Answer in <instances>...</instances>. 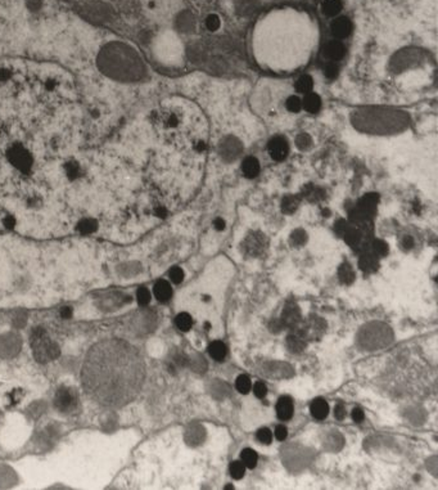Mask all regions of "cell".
<instances>
[{"label":"cell","instance_id":"cell-29","mask_svg":"<svg viewBox=\"0 0 438 490\" xmlns=\"http://www.w3.org/2000/svg\"><path fill=\"white\" fill-rule=\"evenodd\" d=\"M285 106H287L288 111L294 112V114H296V112H299L302 110V101L299 100L298 96L292 95L287 100V102H285Z\"/></svg>","mask_w":438,"mask_h":490},{"label":"cell","instance_id":"cell-19","mask_svg":"<svg viewBox=\"0 0 438 490\" xmlns=\"http://www.w3.org/2000/svg\"><path fill=\"white\" fill-rule=\"evenodd\" d=\"M208 353H209V355L212 356V358L215 359V360H217V362H221V360H224V359H225V356H227L228 349H227V346H225V344H224V342L215 341V342H212V344L209 345Z\"/></svg>","mask_w":438,"mask_h":490},{"label":"cell","instance_id":"cell-7","mask_svg":"<svg viewBox=\"0 0 438 490\" xmlns=\"http://www.w3.org/2000/svg\"><path fill=\"white\" fill-rule=\"evenodd\" d=\"M267 151L273 160L283 161L289 153V144L284 137H274L267 143Z\"/></svg>","mask_w":438,"mask_h":490},{"label":"cell","instance_id":"cell-20","mask_svg":"<svg viewBox=\"0 0 438 490\" xmlns=\"http://www.w3.org/2000/svg\"><path fill=\"white\" fill-rule=\"evenodd\" d=\"M359 265H360L361 270L366 271V273H373V271L378 270V266H379L378 265L377 256H375L374 254L373 255L368 254V255H364V256H361Z\"/></svg>","mask_w":438,"mask_h":490},{"label":"cell","instance_id":"cell-42","mask_svg":"<svg viewBox=\"0 0 438 490\" xmlns=\"http://www.w3.org/2000/svg\"><path fill=\"white\" fill-rule=\"evenodd\" d=\"M364 418H365V415H364L363 409L355 408L354 411H352V420H354L355 422H361Z\"/></svg>","mask_w":438,"mask_h":490},{"label":"cell","instance_id":"cell-15","mask_svg":"<svg viewBox=\"0 0 438 490\" xmlns=\"http://www.w3.org/2000/svg\"><path fill=\"white\" fill-rule=\"evenodd\" d=\"M154 296L157 298V300L161 301V303H166L171 299L172 296V288L170 286V283L166 282V280H158V282L154 284Z\"/></svg>","mask_w":438,"mask_h":490},{"label":"cell","instance_id":"cell-32","mask_svg":"<svg viewBox=\"0 0 438 490\" xmlns=\"http://www.w3.org/2000/svg\"><path fill=\"white\" fill-rule=\"evenodd\" d=\"M137 298H138V303H139L142 307H145V305H148L149 301H151V292L148 291V288L142 287V288L138 289Z\"/></svg>","mask_w":438,"mask_h":490},{"label":"cell","instance_id":"cell-35","mask_svg":"<svg viewBox=\"0 0 438 490\" xmlns=\"http://www.w3.org/2000/svg\"><path fill=\"white\" fill-rule=\"evenodd\" d=\"M338 71H340V68H338V66H337L334 62H331V63H328L324 68L325 76H326V77H329V79H334V77H337V75H338Z\"/></svg>","mask_w":438,"mask_h":490},{"label":"cell","instance_id":"cell-44","mask_svg":"<svg viewBox=\"0 0 438 490\" xmlns=\"http://www.w3.org/2000/svg\"><path fill=\"white\" fill-rule=\"evenodd\" d=\"M213 225H215V228L217 229V231H224V229H225V222H224L221 218H217V219L213 222Z\"/></svg>","mask_w":438,"mask_h":490},{"label":"cell","instance_id":"cell-6","mask_svg":"<svg viewBox=\"0 0 438 490\" xmlns=\"http://www.w3.org/2000/svg\"><path fill=\"white\" fill-rule=\"evenodd\" d=\"M77 402L78 397L75 388L67 387V386L59 388L54 395V407L61 413H70L75 411Z\"/></svg>","mask_w":438,"mask_h":490},{"label":"cell","instance_id":"cell-41","mask_svg":"<svg viewBox=\"0 0 438 490\" xmlns=\"http://www.w3.org/2000/svg\"><path fill=\"white\" fill-rule=\"evenodd\" d=\"M334 416H336L337 420H343L346 417V409L343 407V404H338L334 408Z\"/></svg>","mask_w":438,"mask_h":490},{"label":"cell","instance_id":"cell-21","mask_svg":"<svg viewBox=\"0 0 438 490\" xmlns=\"http://www.w3.org/2000/svg\"><path fill=\"white\" fill-rule=\"evenodd\" d=\"M204 439V429L200 425H194L190 427V430L186 434V440L189 444H199Z\"/></svg>","mask_w":438,"mask_h":490},{"label":"cell","instance_id":"cell-13","mask_svg":"<svg viewBox=\"0 0 438 490\" xmlns=\"http://www.w3.org/2000/svg\"><path fill=\"white\" fill-rule=\"evenodd\" d=\"M242 171L243 175L248 179L256 178L260 174V162L256 157H247L242 162Z\"/></svg>","mask_w":438,"mask_h":490},{"label":"cell","instance_id":"cell-33","mask_svg":"<svg viewBox=\"0 0 438 490\" xmlns=\"http://www.w3.org/2000/svg\"><path fill=\"white\" fill-rule=\"evenodd\" d=\"M168 275H170V278H171L172 282L176 283V284H179V283L183 282V279H184V270L181 268H179V266H174V268L170 270Z\"/></svg>","mask_w":438,"mask_h":490},{"label":"cell","instance_id":"cell-26","mask_svg":"<svg viewBox=\"0 0 438 490\" xmlns=\"http://www.w3.org/2000/svg\"><path fill=\"white\" fill-rule=\"evenodd\" d=\"M235 387L241 394H248L251 388H252V382H251L250 377L246 376V374H241L235 381Z\"/></svg>","mask_w":438,"mask_h":490},{"label":"cell","instance_id":"cell-3","mask_svg":"<svg viewBox=\"0 0 438 490\" xmlns=\"http://www.w3.org/2000/svg\"><path fill=\"white\" fill-rule=\"evenodd\" d=\"M98 66L104 75L117 81H133L139 79L142 66L137 54L125 44L114 41L99 53Z\"/></svg>","mask_w":438,"mask_h":490},{"label":"cell","instance_id":"cell-5","mask_svg":"<svg viewBox=\"0 0 438 490\" xmlns=\"http://www.w3.org/2000/svg\"><path fill=\"white\" fill-rule=\"evenodd\" d=\"M388 327L383 326V324L374 323L372 326H368L363 331L360 341L364 346L370 347V349L384 346L386 344H388L389 339H391V337H388Z\"/></svg>","mask_w":438,"mask_h":490},{"label":"cell","instance_id":"cell-18","mask_svg":"<svg viewBox=\"0 0 438 490\" xmlns=\"http://www.w3.org/2000/svg\"><path fill=\"white\" fill-rule=\"evenodd\" d=\"M325 53H326V56H328L332 61H338V59L343 58L346 50L341 41L334 40V41H331V43L326 45V48H325Z\"/></svg>","mask_w":438,"mask_h":490},{"label":"cell","instance_id":"cell-4","mask_svg":"<svg viewBox=\"0 0 438 490\" xmlns=\"http://www.w3.org/2000/svg\"><path fill=\"white\" fill-rule=\"evenodd\" d=\"M31 344L34 351H35L36 359L40 362H48L50 359H54L59 353L58 347L50 341L47 333L43 330H36L34 332Z\"/></svg>","mask_w":438,"mask_h":490},{"label":"cell","instance_id":"cell-28","mask_svg":"<svg viewBox=\"0 0 438 490\" xmlns=\"http://www.w3.org/2000/svg\"><path fill=\"white\" fill-rule=\"evenodd\" d=\"M244 472H246V466L243 464V462L234 461L230 463V475L233 476V478L239 480L243 477Z\"/></svg>","mask_w":438,"mask_h":490},{"label":"cell","instance_id":"cell-10","mask_svg":"<svg viewBox=\"0 0 438 490\" xmlns=\"http://www.w3.org/2000/svg\"><path fill=\"white\" fill-rule=\"evenodd\" d=\"M280 321H282L283 326L290 327V328L296 326L297 323H299V321H301V312H299L298 307L294 305V304H287L284 310H283Z\"/></svg>","mask_w":438,"mask_h":490},{"label":"cell","instance_id":"cell-25","mask_svg":"<svg viewBox=\"0 0 438 490\" xmlns=\"http://www.w3.org/2000/svg\"><path fill=\"white\" fill-rule=\"evenodd\" d=\"M175 323H176V326H177V328H179V330L186 332V331L190 330V328H192V326H193L192 317H190L188 313H180V314L176 317V319H175Z\"/></svg>","mask_w":438,"mask_h":490},{"label":"cell","instance_id":"cell-22","mask_svg":"<svg viewBox=\"0 0 438 490\" xmlns=\"http://www.w3.org/2000/svg\"><path fill=\"white\" fill-rule=\"evenodd\" d=\"M338 277H340V280L343 284H351L355 280V271L352 266L348 263L342 264L340 266V270H338Z\"/></svg>","mask_w":438,"mask_h":490},{"label":"cell","instance_id":"cell-12","mask_svg":"<svg viewBox=\"0 0 438 490\" xmlns=\"http://www.w3.org/2000/svg\"><path fill=\"white\" fill-rule=\"evenodd\" d=\"M332 31H333L334 36H337V38H347L352 31L351 21L346 17L337 18L333 24H332Z\"/></svg>","mask_w":438,"mask_h":490},{"label":"cell","instance_id":"cell-23","mask_svg":"<svg viewBox=\"0 0 438 490\" xmlns=\"http://www.w3.org/2000/svg\"><path fill=\"white\" fill-rule=\"evenodd\" d=\"M241 458L244 466L248 467V468H255V467L257 466L258 455L257 453H256L253 449H251V448H246V449L242 450Z\"/></svg>","mask_w":438,"mask_h":490},{"label":"cell","instance_id":"cell-14","mask_svg":"<svg viewBox=\"0 0 438 490\" xmlns=\"http://www.w3.org/2000/svg\"><path fill=\"white\" fill-rule=\"evenodd\" d=\"M287 346L292 353H301L306 347V337L301 332H294L287 337Z\"/></svg>","mask_w":438,"mask_h":490},{"label":"cell","instance_id":"cell-38","mask_svg":"<svg viewBox=\"0 0 438 490\" xmlns=\"http://www.w3.org/2000/svg\"><path fill=\"white\" fill-rule=\"evenodd\" d=\"M274 435H275V438L278 439L279 441H284L288 436L287 427H285L284 425H279V426H276Z\"/></svg>","mask_w":438,"mask_h":490},{"label":"cell","instance_id":"cell-43","mask_svg":"<svg viewBox=\"0 0 438 490\" xmlns=\"http://www.w3.org/2000/svg\"><path fill=\"white\" fill-rule=\"evenodd\" d=\"M283 328H284V326H283L280 319H275V321H273L270 323V330L273 331V332H279V331L283 330Z\"/></svg>","mask_w":438,"mask_h":490},{"label":"cell","instance_id":"cell-40","mask_svg":"<svg viewBox=\"0 0 438 490\" xmlns=\"http://www.w3.org/2000/svg\"><path fill=\"white\" fill-rule=\"evenodd\" d=\"M297 208V201L294 199H287L283 202V210L287 213H292Z\"/></svg>","mask_w":438,"mask_h":490},{"label":"cell","instance_id":"cell-30","mask_svg":"<svg viewBox=\"0 0 438 490\" xmlns=\"http://www.w3.org/2000/svg\"><path fill=\"white\" fill-rule=\"evenodd\" d=\"M373 252H374V255L377 257L386 256L388 254V245L386 242H383V241L378 239V241H375L373 243Z\"/></svg>","mask_w":438,"mask_h":490},{"label":"cell","instance_id":"cell-9","mask_svg":"<svg viewBox=\"0 0 438 490\" xmlns=\"http://www.w3.org/2000/svg\"><path fill=\"white\" fill-rule=\"evenodd\" d=\"M244 251L247 252L251 256H257V255L262 254L265 248V243H264V238L262 236H258V234L253 233L251 236L247 237V239L244 241Z\"/></svg>","mask_w":438,"mask_h":490},{"label":"cell","instance_id":"cell-36","mask_svg":"<svg viewBox=\"0 0 438 490\" xmlns=\"http://www.w3.org/2000/svg\"><path fill=\"white\" fill-rule=\"evenodd\" d=\"M253 393L257 398L260 399H264L267 394V387L264 382H256L255 386H253Z\"/></svg>","mask_w":438,"mask_h":490},{"label":"cell","instance_id":"cell-46","mask_svg":"<svg viewBox=\"0 0 438 490\" xmlns=\"http://www.w3.org/2000/svg\"><path fill=\"white\" fill-rule=\"evenodd\" d=\"M70 315H71V310L68 309V308H66V309L62 310V317L67 318V317H70Z\"/></svg>","mask_w":438,"mask_h":490},{"label":"cell","instance_id":"cell-11","mask_svg":"<svg viewBox=\"0 0 438 490\" xmlns=\"http://www.w3.org/2000/svg\"><path fill=\"white\" fill-rule=\"evenodd\" d=\"M293 402L289 397H282L276 404V415L282 421H288L293 416Z\"/></svg>","mask_w":438,"mask_h":490},{"label":"cell","instance_id":"cell-27","mask_svg":"<svg viewBox=\"0 0 438 490\" xmlns=\"http://www.w3.org/2000/svg\"><path fill=\"white\" fill-rule=\"evenodd\" d=\"M312 86H313L312 79H311L310 76H307V75L299 77L298 81H297V84H296L297 91H299V93H302V94L310 93V91L312 90Z\"/></svg>","mask_w":438,"mask_h":490},{"label":"cell","instance_id":"cell-37","mask_svg":"<svg viewBox=\"0 0 438 490\" xmlns=\"http://www.w3.org/2000/svg\"><path fill=\"white\" fill-rule=\"evenodd\" d=\"M346 241L352 246L357 245V243L360 242V234H359V232L356 231L346 232Z\"/></svg>","mask_w":438,"mask_h":490},{"label":"cell","instance_id":"cell-1","mask_svg":"<svg viewBox=\"0 0 438 490\" xmlns=\"http://www.w3.org/2000/svg\"><path fill=\"white\" fill-rule=\"evenodd\" d=\"M144 376V362L137 349L115 339L91 347L81 371L86 394L111 408L125 406L137 397Z\"/></svg>","mask_w":438,"mask_h":490},{"label":"cell","instance_id":"cell-45","mask_svg":"<svg viewBox=\"0 0 438 490\" xmlns=\"http://www.w3.org/2000/svg\"><path fill=\"white\" fill-rule=\"evenodd\" d=\"M403 246H405V247H406V248L411 247V246H412V239L410 238V237H406V238H405V241H403Z\"/></svg>","mask_w":438,"mask_h":490},{"label":"cell","instance_id":"cell-47","mask_svg":"<svg viewBox=\"0 0 438 490\" xmlns=\"http://www.w3.org/2000/svg\"><path fill=\"white\" fill-rule=\"evenodd\" d=\"M225 489H234V486H233V485H227V486H225Z\"/></svg>","mask_w":438,"mask_h":490},{"label":"cell","instance_id":"cell-39","mask_svg":"<svg viewBox=\"0 0 438 490\" xmlns=\"http://www.w3.org/2000/svg\"><path fill=\"white\" fill-rule=\"evenodd\" d=\"M292 241L294 245H302L306 242V233L303 231H296L292 234Z\"/></svg>","mask_w":438,"mask_h":490},{"label":"cell","instance_id":"cell-31","mask_svg":"<svg viewBox=\"0 0 438 490\" xmlns=\"http://www.w3.org/2000/svg\"><path fill=\"white\" fill-rule=\"evenodd\" d=\"M257 439L262 444H270L271 440H273V432L267 427H262L257 431Z\"/></svg>","mask_w":438,"mask_h":490},{"label":"cell","instance_id":"cell-8","mask_svg":"<svg viewBox=\"0 0 438 490\" xmlns=\"http://www.w3.org/2000/svg\"><path fill=\"white\" fill-rule=\"evenodd\" d=\"M84 16L91 22L103 24L111 18V11L103 4H91L84 9Z\"/></svg>","mask_w":438,"mask_h":490},{"label":"cell","instance_id":"cell-24","mask_svg":"<svg viewBox=\"0 0 438 490\" xmlns=\"http://www.w3.org/2000/svg\"><path fill=\"white\" fill-rule=\"evenodd\" d=\"M324 13L328 16H336L341 12L342 9V2L341 0H324L322 4Z\"/></svg>","mask_w":438,"mask_h":490},{"label":"cell","instance_id":"cell-16","mask_svg":"<svg viewBox=\"0 0 438 490\" xmlns=\"http://www.w3.org/2000/svg\"><path fill=\"white\" fill-rule=\"evenodd\" d=\"M302 107L310 114H316L321 107V100L316 93L310 91V93L305 94V98L302 101Z\"/></svg>","mask_w":438,"mask_h":490},{"label":"cell","instance_id":"cell-2","mask_svg":"<svg viewBox=\"0 0 438 490\" xmlns=\"http://www.w3.org/2000/svg\"><path fill=\"white\" fill-rule=\"evenodd\" d=\"M153 126L162 142L175 149L202 153L207 144V121L194 103L163 102L153 114Z\"/></svg>","mask_w":438,"mask_h":490},{"label":"cell","instance_id":"cell-34","mask_svg":"<svg viewBox=\"0 0 438 490\" xmlns=\"http://www.w3.org/2000/svg\"><path fill=\"white\" fill-rule=\"evenodd\" d=\"M206 26L209 31H216L220 27V18L216 15L208 16L206 20Z\"/></svg>","mask_w":438,"mask_h":490},{"label":"cell","instance_id":"cell-17","mask_svg":"<svg viewBox=\"0 0 438 490\" xmlns=\"http://www.w3.org/2000/svg\"><path fill=\"white\" fill-rule=\"evenodd\" d=\"M310 411H311V415L316 418V420H324L329 413L328 403L322 399L313 400L312 404H311L310 407Z\"/></svg>","mask_w":438,"mask_h":490}]
</instances>
